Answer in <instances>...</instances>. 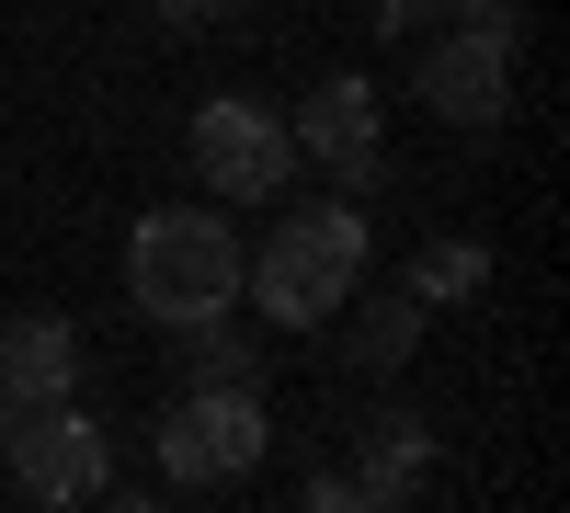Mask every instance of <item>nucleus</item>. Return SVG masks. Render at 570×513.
Masks as SVG:
<instances>
[{"mask_svg":"<svg viewBox=\"0 0 570 513\" xmlns=\"http://www.w3.org/2000/svg\"><path fill=\"white\" fill-rule=\"evenodd\" d=\"M240 251L252 240H228L217 206H149L137 240H126L137 319H160V332H206V319H228V308H240Z\"/></svg>","mask_w":570,"mask_h":513,"instance_id":"nucleus-1","label":"nucleus"},{"mask_svg":"<svg viewBox=\"0 0 570 513\" xmlns=\"http://www.w3.org/2000/svg\"><path fill=\"white\" fill-rule=\"evenodd\" d=\"M365 286V206H285V228L263 251H240V297L274 319V332H320L343 319V297Z\"/></svg>","mask_w":570,"mask_h":513,"instance_id":"nucleus-2","label":"nucleus"},{"mask_svg":"<svg viewBox=\"0 0 570 513\" xmlns=\"http://www.w3.org/2000/svg\"><path fill=\"white\" fill-rule=\"evenodd\" d=\"M263 445H274V423H263V399H252V388H183V399L160 411V480H171V491L252 480V468H263Z\"/></svg>","mask_w":570,"mask_h":513,"instance_id":"nucleus-3","label":"nucleus"},{"mask_svg":"<svg viewBox=\"0 0 570 513\" xmlns=\"http://www.w3.org/2000/svg\"><path fill=\"white\" fill-rule=\"evenodd\" d=\"M0 456H12L23 502H104L115 491V445H104V423H91L80 399H35L23 423L0 434Z\"/></svg>","mask_w":570,"mask_h":513,"instance_id":"nucleus-4","label":"nucleus"},{"mask_svg":"<svg viewBox=\"0 0 570 513\" xmlns=\"http://www.w3.org/2000/svg\"><path fill=\"white\" fill-rule=\"evenodd\" d=\"M195 171H206V195H228V206H274L285 171H297V137H285L274 103L217 91V103H195Z\"/></svg>","mask_w":570,"mask_h":513,"instance_id":"nucleus-5","label":"nucleus"},{"mask_svg":"<svg viewBox=\"0 0 570 513\" xmlns=\"http://www.w3.org/2000/svg\"><path fill=\"white\" fill-rule=\"evenodd\" d=\"M411 91H422V103H434L445 126H502V115H513V46L456 23V34H434V46H422Z\"/></svg>","mask_w":570,"mask_h":513,"instance_id":"nucleus-6","label":"nucleus"},{"mask_svg":"<svg viewBox=\"0 0 570 513\" xmlns=\"http://www.w3.org/2000/svg\"><path fill=\"white\" fill-rule=\"evenodd\" d=\"M285 137H297V160H320L343 195H376V80H320L297 115H285Z\"/></svg>","mask_w":570,"mask_h":513,"instance_id":"nucleus-7","label":"nucleus"},{"mask_svg":"<svg viewBox=\"0 0 570 513\" xmlns=\"http://www.w3.org/2000/svg\"><path fill=\"white\" fill-rule=\"evenodd\" d=\"M0 388H12L23 411L35 399H69L80 388V332H69V319H12V332H0Z\"/></svg>","mask_w":570,"mask_h":513,"instance_id":"nucleus-8","label":"nucleus"},{"mask_svg":"<svg viewBox=\"0 0 570 513\" xmlns=\"http://www.w3.org/2000/svg\"><path fill=\"white\" fill-rule=\"evenodd\" d=\"M422 456H434V445H422L411 411H365V423H354V491H365V513L411 502L422 491Z\"/></svg>","mask_w":570,"mask_h":513,"instance_id":"nucleus-9","label":"nucleus"},{"mask_svg":"<svg viewBox=\"0 0 570 513\" xmlns=\"http://www.w3.org/2000/svg\"><path fill=\"white\" fill-rule=\"evenodd\" d=\"M354 308V365H365V377H400V365H411V343H422V319H434V308H422L411 286H389V297H343Z\"/></svg>","mask_w":570,"mask_h":513,"instance_id":"nucleus-10","label":"nucleus"},{"mask_svg":"<svg viewBox=\"0 0 570 513\" xmlns=\"http://www.w3.org/2000/svg\"><path fill=\"white\" fill-rule=\"evenodd\" d=\"M480 286H491V251H480V240H434V251H411V297H422V308H468Z\"/></svg>","mask_w":570,"mask_h":513,"instance_id":"nucleus-11","label":"nucleus"},{"mask_svg":"<svg viewBox=\"0 0 570 513\" xmlns=\"http://www.w3.org/2000/svg\"><path fill=\"white\" fill-rule=\"evenodd\" d=\"M171 343L195 354V388H252V377H263V354L228 343V319H206V332H171Z\"/></svg>","mask_w":570,"mask_h":513,"instance_id":"nucleus-12","label":"nucleus"},{"mask_svg":"<svg viewBox=\"0 0 570 513\" xmlns=\"http://www.w3.org/2000/svg\"><path fill=\"white\" fill-rule=\"evenodd\" d=\"M445 12H456L468 34H502V46H513V34H525V0H445Z\"/></svg>","mask_w":570,"mask_h":513,"instance_id":"nucleus-13","label":"nucleus"},{"mask_svg":"<svg viewBox=\"0 0 570 513\" xmlns=\"http://www.w3.org/2000/svg\"><path fill=\"white\" fill-rule=\"evenodd\" d=\"M365 491H354V468H308V513H354Z\"/></svg>","mask_w":570,"mask_h":513,"instance_id":"nucleus-14","label":"nucleus"},{"mask_svg":"<svg viewBox=\"0 0 570 513\" xmlns=\"http://www.w3.org/2000/svg\"><path fill=\"white\" fill-rule=\"evenodd\" d=\"M445 0H376V34H411V23H434Z\"/></svg>","mask_w":570,"mask_h":513,"instance_id":"nucleus-15","label":"nucleus"},{"mask_svg":"<svg viewBox=\"0 0 570 513\" xmlns=\"http://www.w3.org/2000/svg\"><path fill=\"white\" fill-rule=\"evenodd\" d=\"M160 23H217V12H240V0H149Z\"/></svg>","mask_w":570,"mask_h":513,"instance_id":"nucleus-16","label":"nucleus"},{"mask_svg":"<svg viewBox=\"0 0 570 513\" xmlns=\"http://www.w3.org/2000/svg\"><path fill=\"white\" fill-rule=\"evenodd\" d=\"M12 423H23V399H12V388H0V434H12Z\"/></svg>","mask_w":570,"mask_h":513,"instance_id":"nucleus-17","label":"nucleus"}]
</instances>
